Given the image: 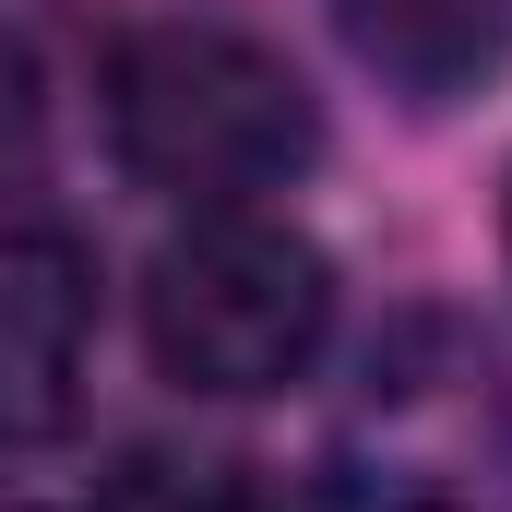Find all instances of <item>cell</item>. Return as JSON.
I'll return each mask as SVG.
<instances>
[{
	"instance_id": "obj_1",
	"label": "cell",
	"mask_w": 512,
	"mask_h": 512,
	"mask_svg": "<svg viewBox=\"0 0 512 512\" xmlns=\"http://www.w3.org/2000/svg\"><path fill=\"white\" fill-rule=\"evenodd\" d=\"M108 131H120V167L143 191H179L203 215L286 191L310 155H322V108L310 84L227 36V24H143L108 60Z\"/></svg>"
},
{
	"instance_id": "obj_2",
	"label": "cell",
	"mask_w": 512,
	"mask_h": 512,
	"mask_svg": "<svg viewBox=\"0 0 512 512\" xmlns=\"http://www.w3.org/2000/svg\"><path fill=\"white\" fill-rule=\"evenodd\" d=\"M346 512H501L512 501V370L453 310H405L334 429Z\"/></svg>"
},
{
	"instance_id": "obj_3",
	"label": "cell",
	"mask_w": 512,
	"mask_h": 512,
	"mask_svg": "<svg viewBox=\"0 0 512 512\" xmlns=\"http://www.w3.org/2000/svg\"><path fill=\"white\" fill-rule=\"evenodd\" d=\"M334 334V262L274 215H191L143 262V346L179 393H286Z\"/></svg>"
},
{
	"instance_id": "obj_4",
	"label": "cell",
	"mask_w": 512,
	"mask_h": 512,
	"mask_svg": "<svg viewBox=\"0 0 512 512\" xmlns=\"http://www.w3.org/2000/svg\"><path fill=\"white\" fill-rule=\"evenodd\" d=\"M96 274L60 227H0V441H60L84 417Z\"/></svg>"
},
{
	"instance_id": "obj_5",
	"label": "cell",
	"mask_w": 512,
	"mask_h": 512,
	"mask_svg": "<svg viewBox=\"0 0 512 512\" xmlns=\"http://www.w3.org/2000/svg\"><path fill=\"white\" fill-rule=\"evenodd\" d=\"M334 24H346V48L382 72L393 96H417V108L477 96L501 72V48H512V0H334Z\"/></svg>"
},
{
	"instance_id": "obj_6",
	"label": "cell",
	"mask_w": 512,
	"mask_h": 512,
	"mask_svg": "<svg viewBox=\"0 0 512 512\" xmlns=\"http://www.w3.org/2000/svg\"><path fill=\"white\" fill-rule=\"evenodd\" d=\"M96 512H322V501L262 489L251 465H203V453H131L120 477L96 489Z\"/></svg>"
},
{
	"instance_id": "obj_7",
	"label": "cell",
	"mask_w": 512,
	"mask_h": 512,
	"mask_svg": "<svg viewBox=\"0 0 512 512\" xmlns=\"http://www.w3.org/2000/svg\"><path fill=\"white\" fill-rule=\"evenodd\" d=\"M24 167H36V72L0 36V179H24Z\"/></svg>"
},
{
	"instance_id": "obj_8",
	"label": "cell",
	"mask_w": 512,
	"mask_h": 512,
	"mask_svg": "<svg viewBox=\"0 0 512 512\" xmlns=\"http://www.w3.org/2000/svg\"><path fill=\"white\" fill-rule=\"evenodd\" d=\"M0 512H24V501H12V489H0Z\"/></svg>"
}]
</instances>
